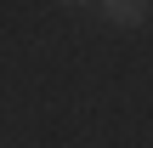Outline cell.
Listing matches in <instances>:
<instances>
[{
    "label": "cell",
    "instance_id": "obj_1",
    "mask_svg": "<svg viewBox=\"0 0 153 148\" xmlns=\"http://www.w3.org/2000/svg\"><path fill=\"white\" fill-rule=\"evenodd\" d=\"M97 11H102L114 29H142V23L153 17V6H148V0H102Z\"/></svg>",
    "mask_w": 153,
    "mask_h": 148
}]
</instances>
